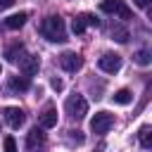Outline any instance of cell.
I'll list each match as a JSON object with an SVG mask.
<instances>
[{"mask_svg": "<svg viewBox=\"0 0 152 152\" xmlns=\"http://www.w3.org/2000/svg\"><path fill=\"white\" fill-rule=\"evenodd\" d=\"M59 66L64 69V71H78L81 66H83V57L78 55V52H64L62 57H59Z\"/></svg>", "mask_w": 152, "mask_h": 152, "instance_id": "obj_4", "label": "cell"}, {"mask_svg": "<svg viewBox=\"0 0 152 152\" xmlns=\"http://www.w3.org/2000/svg\"><path fill=\"white\" fill-rule=\"evenodd\" d=\"M121 2H124V0H102V2H100V10L107 12V14H119Z\"/></svg>", "mask_w": 152, "mask_h": 152, "instance_id": "obj_15", "label": "cell"}, {"mask_svg": "<svg viewBox=\"0 0 152 152\" xmlns=\"http://www.w3.org/2000/svg\"><path fill=\"white\" fill-rule=\"evenodd\" d=\"M43 142H45V133H43V128H40V126L31 128L28 135H26V150H28V152H40Z\"/></svg>", "mask_w": 152, "mask_h": 152, "instance_id": "obj_6", "label": "cell"}, {"mask_svg": "<svg viewBox=\"0 0 152 152\" xmlns=\"http://www.w3.org/2000/svg\"><path fill=\"white\" fill-rule=\"evenodd\" d=\"M119 19H131V7L126 5V2H121V7H119V14H116Z\"/></svg>", "mask_w": 152, "mask_h": 152, "instance_id": "obj_21", "label": "cell"}, {"mask_svg": "<svg viewBox=\"0 0 152 152\" xmlns=\"http://www.w3.org/2000/svg\"><path fill=\"white\" fill-rule=\"evenodd\" d=\"M2 145H5V152H17V140H14L12 135H7Z\"/></svg>", "mask_w": 152, "mask_h": 152, "instance_id": "obj_20", "label": "cell"}, {"mask_svg": "<svg viewBox=\"0 0 152 152\" xmlns=\"http://www.w3.org/2000/svg\"><path fill=\"white\" fill-rule=\"evenodd\" d=\"M150 57H152V55H150V50H138L133 59H135L140 66H147V64H150Z\"/></svg>", "mask_w": 152, "mask_h": 152, "instance_id": "obj_17", "label": "cell"}, {"mask_svg": "<svg viewBox=\"0 0 152 152\" xmlns=\"http://www.w3.org/2000/svg\"><path fill=\"white\" fill-rule=\"evenodd\" d=\"M112 126H114V116H112L109 112H97V114L90 119V131H93V133H107Z\"/></svg>", "mask_w": 152, "mask_h": 152, "instance_id": "obj_3", "label": "cell"}, {"mask_svg": "<svg viewBox=\"0 0 152 152\" xmlns=\"http://www.w3.org/2000/svg\"><path fill=\"white\" fill-rule=\"evenodd\" d=\"M24 52H26V50H24V45H21V43H12V45L5 50V57H7V62L17 64V62L24 57Z\"/></svg>", "mask_w": 152, "mask_h": 152, "instance_id": "obj_10", "label": "cell"}, {"mask_svg": "<svg viewBox=\"0 0 152 152\" xmlns=\"http://www.w3.org/2000/svg\"><path fill=\"white\" fill-rule=\"evenodd\" d=\"M64 109H66V114H69L71 119L78 121V119H83V116L88 114V102H86L83 95H71V97H66Z\"/></svg>", "mask_w": 152, "mask_h": 152, "instance_id": "obj_2", "label": "cell"}, {"mask_svg": "<svg viewBox=\"0 0 152 152\" xmlns=\"http://www.w3.org/2000/svg\"><path fill=\"white\" fill-rule=\"evenodd\" d=\"M38 124H40V128H52V126H57V109H55V107H48V109L38 116Z\"/></svg>", "mask_w": 152, "mask_h": 152, "instance_id": "obj_9", "label": "cell"}, {"mask_svg": "<svg viewBox=\"0 0 152 152\" xmlns=\"http://www.w3.org/2000/svg\"><path fill=\"white\" fill-rule=\"evenodd\" d=\"M112 100H114L116 104H128V102L133 100V93H131L128 88H121V90H116V93L112 95Z\"/></svg>", "mask_w": 152, "mask_h": 152, "instance_id": "obj_14", "label": "cell"}, {"mask_svg": "<svg viewBox=\"0 0 152 152\" xmlns=\"http://www.w3.org/2000/svg\"><path fill=\"white\" fill-rule=\"evenodd\" d=\"M133 5H138V7H147L150 0H133Z\"/></svg>", "mask_w": 152, "mask_h": 152, "instance_id": "obj_24", "label": "cell"}, {"mask_svg": "<svg viewBox=\"0 0 152 152\" xmlns=\"http://www.w3.org/2000/svg\"><path fill=\"white\" fill-rule=\"evenodd\" d=\"M97 66H100L104 74H116V71L121 69V57H119V55H114V52H107V55H102V57H100Z\"/></svg>", "mask_w": 152, "mask_h": 152, "instance_id": "obj_5", "label": "cell"}, {"mask_svg": "<svg viewBox=\"0 0 152 152\" xmlns=\"http://www.w3.org/2000/svg\"><path fill=\"white\" fill-rule=\"evenodd\" d=\"M112 38H114L116 43H126V40H128V31L116 24V26H112Z\"/></svg>", "mask_w": 152, "mask_h": 152, "instance_id": "obj_16", "label": "cell"}, {"mask_svg": "<svg viewBox=\"0 0 152 152\" xmlns=\"http://www.w3.org/2000/svg\"><path fill=\"white\" fill-rule=\"evenodd\" d=\"M81 21H83L86 26H100V19H97L95 14H81Z\"/></svg>", "mask_w": 152, "mask_h": 152, "instance_id": "obj_18", "label": "cell"}, {"mask_svg": "<svg viewBox=\"0 0 152 152\" xmlns=\"http://www.w3.org/2000/svg\"><path fill=\"white\" fill-rule=\"evenodd\" d=\"M40 33L50 40V43H64L66 40V26L62 17H45L40 21Z\"/></svg>", "mask_w": 152, "mask_h": 152, "instance_id": "obj_1", "label": "cell"}, {"mask_svg": "<svg viewBox=\"0 0 152 152\" xmlns=\"http://www.w3.org/2000/svg\"><path fill=\"white\" fill-rule=\"evenodd\" d=\"M26 19H28V12H19V14H12V17H7L5 19V26L7 28H21L24 24H26Z\"/></svg>", "mask_w": 152, "mask_h": 152, "instance_id": "obj_11", "label": "cell"}, {"mask_svg": "<svg viewBox=\"0 0 152 152\" xmlns=\"http://www.w3.org/2000/svg\"><path fill=\"white\" fill-rule=\"evenodd\" d=\"M138 140H140V145L147 150V147H152V128L150 126H140V131H138Z\"/></svg>", "mask_w": 152, "mask_h": 152, "instance_id": "obj_13", "label": "cell"}, {"mask_svg": "<svg viewBox=\"0 0 152 152\" xmlns=\"http://www.w3.org/2000/svg\"><path fill=\"white\" fill-rule=\"evenodd\" d=\"M24 109H19V107H5V121L12 126V128H19L21 124H24Z\"/></svg>", "mask_w": 152, "mask_h": 152, "instance_id": "obj_8", "label": "cell"}, {"mask_svg": "<svg viewBox=\"0 0 152 152\" xmlns=\"http://www.w3.org/2000/svg\"><path fill=\"white\" fill-rule=\"evenodd\" d=\"M52 88H55V90H62V88H64V83H62L59 78H52Z\"/></svg>", "mask_w": 152, "mask_h": 152, "instance_id": "obj_22", "label": "cell"}, {"mask_svg": "<svg viewBox=\"0 0 152 152\" xmlns=\"http://www.w3.org/2000/svg\"><path fill=\"white\" fill-rule=\"evenodd\" d=\"M12 5H14V0H0V10H7Z\"/></svg>", "mask_w": 152, "mask_h": 152, "instance_id": "obj_23", "label": "cell"}, {"mask_svg": "<svg viewBox=\"0 0 152 152\" xmlns=\"http://www.w3.org/2000/svg\"><path fill=\"white\" fill-rule=\"evenodd\" d=\"M10 88H12V90H17V93H26V90L31 88V81H28L26 76H12Z\"/></svg>", "mask_w": 152, "mask_h": 152, "instance_id": "obj_12", "label": "cell"}, {"mask_svg": "<svg viewBox=\"0 0 152 152\" xmlns=\"http://www.w3.org/2000/svg\"><path fill=\"white\" fill-rule=\"evenodd\" d=\"M71 31H74V33H76V36H81V33H83V31H86V24H83V21H81V17H76V19H74V21H71Z\"/></svg>", "mask_w": 152, "mask_h": 152, "instance_id": "obj_19", "label": "cell"}, {"mask_svg": "<svg viewBox=\"0 0 152 152\" xmlns=\"http://www.w3.org/2000/svg\"><path fill=\"white\" fill-rule=\"evenodd\" d=\"M0 71H2V69H0Z\"/></svg>", "mask_w": 152, "mask_h": 152, "instance_id": "obj_25", "label": "cell"}, {"mask_svg": "<svg viewBox=\"0 0 152 152\" xmlns=\"http://www.w3.org/2000/svg\"><path fill=\"white\" fill-rule=\"evenodd\" d=\"M38 57H33V55H24L21 59H19V69H21V74L28 78V76H33V74H38Z\"/></svg>", "mask_w": 152, "mask_h": 152, "instance_id": "obj_7", "label": "cell"}]
</instances>
